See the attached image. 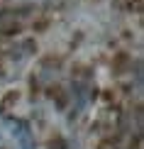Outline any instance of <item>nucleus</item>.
<instances>
[{
	"instance_id": "f257e3e1",
	"label": "nucleus",
	"mask_w": 144,
	"mask_h": 149,
	"mask_svg": "<svg viewBox=\"0 0 144 149\" xmlns=\"http://www.w3.org/2000/svg\"><path fill=\"white\" fill-rule=\"evenodd\" d=\"M0 149H34L32 134L24 122L0 115Z\"/></svg>"
}]
</instances>
